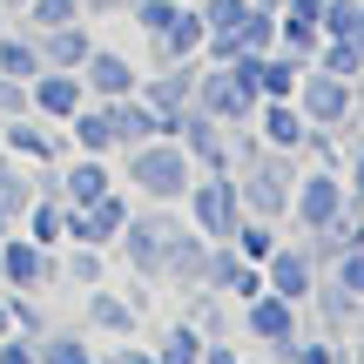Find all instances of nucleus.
<instances>
[{"mask_svg":"<svg viewBox=\"0 0 364 364\" xmlns=\"http://www.w3.org/2000/svg\"><path fill=\"white\" fill-rule=\"evenodd\" d=\"M122 182L142 189L149 203H176L182 209V196H189V182H196V162H189V149H182L176 135H156V142H142V149H122Z\"/></svg>","mask_w":364,"mask_h":364,"instance_id":"nucleus-1","label":"nucleus"},{"mask_svg":"<svg viewBox=\"0 0 364 364\" xmlns=\"http://www.w3.org/2000/svg\"><path fill=\"white\" fill-rule=\"evenodd\" d=\"M182 216H189L196 236L230 243L236 223H243V189H236V169H196L189 196H182Z\"/></svg>","mask_w":364,"mask_h":364,"instance_id":"nucleus-2","label":"nucleus"},{"mask_svg":"<svg viewBox=\"0 0 364 364\" xmlns=\"http://www.w3.org/2000/svg\"><path fill=\"white\" fill-rule=\"evenodd\" d=\"M236 189H243V216L284 223L290 196H297V162H290V149H257V156L236 169Z\"/></svg>","mask_w":364,"mask_h":364,"instance_id":"nucleus-3","label":"nucleus"},{"mask_svg":"<svg viewBox=\"0 0 364 364\" xmlns=\"http://www.w3.org/2000/svg\"><path fill=\"white\" fill-rule=\"evenodd\" d=\"M176 230H182L176 203H149V209H135V216H129V230L115 236V257L129 263L135 277L162 284V263H169V243H176Z\"/></svg>","mask_w":364,"mask_h":364,"instance_id":"nucleus-4","label":"nucleus"},{"mask_svg":"<svg viewBox=\"0 0 364 364\" xmlns=\"http://www.w3.org/2000/svg\"><path fill=\"white\" fill-rule=\"evenodd\" d=\"M0 290H61V250H41L27 230L0 236Z\"/></svg>","mask_w":364,"mask_h":364,"instance_id":"nucleus-5","label":"nucleus"},{"mask_svg":"<svg viewBox=\"0 0 364 364\" xmlns=\"http://www.w3.org/2000/svg\"><path fill=\"white\" fill-rule=\"evenodd\" d=\"M0 149H7V156H21V162H34V169L75 156L68 129H61V122H41V115H7V122H0Z\"/></svg>","mask_w":364,"mask_h":364,"instance_id":"nucleus-6","label":"nucleus"},{"mask_svg":"<svg viewBox=\"0 0 364 364\" xmlns=\"http://www.w3.org/2000/svg\"><path fill=\"white\" fill-rule=\"evenodd\" d=\"M351 209V189H344V176L317 169V176H297V196H290V216H297L304 236H324L331 223Z\"/></svg>","mask_w":364,"mask_h":364,"instance_id":"nucleus-7","label":"nucleus"},{"mask_svg":"<svg viewBox=\"0 0 364 364\" xmlns=\"http://www.w3.org/2000/svg\"><path fill=\"white\" fill-rule=\"evenodd\" d=\"M129 196L122 189H108V196H95V203H81V209H68V243H95V250H115V236L129 230Z\"/></svg>","mask_w":364,"mask_h":364,"instance_id":"nucleus-8","label":"nucleus"},{"mask_svg":"<svg viewBox=\"0 0 364 364\" xmlns=\"http://www.w3.org/2000/svg\"><path fill=\"white\" fill-rule=\"evenodd\" d=\"M290 102L304 108L311 129H344V115H351V81H344V75H324V68H304V81H297Z\"/></svg>","mask_w":364,"mask_h":364,"instance_id":"nucleus-9","label":"nucleus"},{"mask_svg":"<svg viewBox=\"0 0 364 364\" xmlns=\"http://www.w3.org/2000/svg\"><path fill=\"white\" fill-rule=\"evenodd\" d=\"M243 331H250V344H270V358H284L297 344V304L277 297V290H257L243 304Z\"/></svg>","mask_w":364,"mask_h":364,"instance_id":"nucleus-10","label":"nucleus"},{"mask_svg":"<svg viewBox=\"0 0 364 364\" xmlns=\"http://www.w3.org/2000/svg\"><path fill=\"white\" fill-rule=\"evenodd\" d=\"M75 75H81V88H88L95 102H122V95L142 88V68H135L122 48H108V41H95V54L75 68Z\"/></svg>","mask_w":364,"mask_h":364,"instance_id":"nucleus-11","label":"nucleus"},{"mask_svg":"<svg viewBox=\"0 0 364 364\" xmlns=\"http://www.w3.org/2000/svg\"><path fill=\"white\" fill-rule=\"evenodd\" d=\"M81 102H88V88H81L75 68H41L27 81V115H41V122H68Z\"/></svg>","mask_w":364,"mask_h":364,"instance_id":"nucleus-12","label":"nucleus"},{"mask_svg":"<svg viewBox=\"0 0 364 364\" xmlns=\"http://www.w3.org/2000/svg\"><path fill=\"white\" fill-rule=\"evenodd\" d=\"M263 290H277V297H290V304L317 297V257L297 250V243H277L270 257H263Z\"/></svg>","mask_w":364,"mask_h":364,"instance_id":"nucleus-13","label":"nucleus"},{"mask_svg":"<svg viewBox=\"0 0 364 364\" xmlns=\"http://www.w3.org/2000/svg\"><path fill=\"white\" fill-rule=\"evenodd\" d=\"M196 75H203V54H196V61H162V68H149L142 75V102L149 108H162V115H176V108H189L196 102Z\"/></svg>","mask_w":364,"mask_h":364,"instance_id":"nucleus-14","label":"nucleus"},{"mask_svg":"<svg viewBox=\"0 0 364 364\" xmlns=\"http://www.w3.org/2000/svg\"><path fill=\"white\" fill-rule=\"evenodd\" d=\"M216 297H230V304H250L263 290V263H250V257H236L230 243H209V277H203Z\"/></svg>","mask_w":364,"mask_h":364,"instance_id":"nucleus-15","label":"nucleus"},{"mask_svg":"<svg viewBox=\"0 0 364 364\" xmlns=\"http://www.w3.org/2000/svg\"><path fill=\"white\" fill-rule=\"evenodd\" d=\"M203 41H209V27H203V14H196V0H182V14L162 34H149V68H162V61H196L203 54Z\"/></svg>","mask_w":364,"mask_h":364,"instance_id":"nucleus-16","label":"nucleus"},{"mask_svg":"<svg viewBox=\"0 0 364 364\" xmlns=\"http://www.w3.org/2000/svg\"><path fill=\"white\" fill-rule=\"evenodd\" d=\"M176 115H182V108H176ZM176 115L149 108L142 95H122V102H115V156H122V149H142V142H156V135H176Z\"/></svg>","mask_w":364,"mask_h":364,"instance_id":"nucleus-17","label":"nucleus"},{"mask_svg":"<svg viewBox=\"0 0 364 364\" xmlns=\"http://www.w3.org/2000/svg\"><path fill=\"white\" fill-rule=\"evenodd\" d=\"M61 129H68V142H75L81 156H115V102H95L88 95Z\"/></svg>","mask_w":364,"mask_h":364,"instance_id":"nucleus-18","label":"nucleus"},{"mask_svg":"<svg viewBox=\"0 0 364 364\" xmlns=\"http://www.w3.org/2000/svg\"><path fill=\"white\" fill-rule=\"evenodd\" d=\"M203 277H209V236H196L182 223L176 243H169V263H162V284L169 290H203Z\"/></svg>","mask_w":364,"mask_h":364,"instance_id":"nucleus-19","label":"nucleus"},{"mask_svg":"<svg viewBox=\"0 0 364 364\" xmlns=\"http://www.w3.org/2000/svg\"><path fill=\"white\" fill-rule=\"evenodd\" d=\"M81 317H88V331H102V338H135V324H142V311H135L122 290L95 284L88 297H81Z\"/></svg>","mask_w":364,"mask_h":364,"instance_id":"nucleus-20","label":"nucleus"},{"mask_svg":"<svg viewBox=\"0 0 364 364\" xmlns=\"http://www.w3.org/2000/svg\"><path fill=\"white\" fill-rule=\"evenodd\" d=\"M34 41H41V61H48V68H81V61L95 54V41H102V34H95V21H68V27L34 34Z\"/></svg>","mask_w":364,"mask_h":364,"instance_id":"nucleus-21","label":"nucleus"},{"mask_svg":"<svg viewBox=\"0 0 364 364\" xmlns=\"http://www.w3.org/2000/svg\"><path fill=\"white\" fill-rule=\"evenodd\" d=\"M257 135H263V149H290V156H297L311 122H304L297 102H257Z\"/></svg>","mask_w":364,"mask_h":364,"instance_id":"nucleus-22","label":"nucleus"},{"mask_svg":"<svg viewBox=\"0 0 364 364\" xmlns=\"http://www.w3.org/2000/svg\"><path fill=\"white\" fill-rule=\"evenodd\" d=\"M21 230L34 236L41 250H61V243H68V203H61V196H54V189H41L34 203H27V216H21Z\"/></svg>","mask_w":364,"mask_h":364,"instance_id":"nucleus-23","label":"nucleus"},{"mask_svg":"<svg viewBox=\"0 0 364 364\" xmlns=\"http://www.w3.org/2000/svg\"><path fill=\"white\" fill-rule=\"evenodd\" d=\"M41 68H48V61H41V41H34V27H0V75H14V81H34L41 75Z\"/></svg>","mask_w":364,"mask_h":364,"instance_id":"nucleus-24","label":"nucleus"},{"mask_svg":"<svg viewBox=\"0 0 364 364\" xmlns=\"http://www.w3.org/2000/svg\"><path fill=\"white\" fill-rule=\"evenodd\" d=\"M304 68H311V61H297V54L270 48V54L257 61V88H263V102H290V95H297V81H304Z\"/></svg>","mask_w":364,"mask_h":364,"instance_id":"nucleus-25","label":"nucleus"},{"mask_svg":"<svg viewBox=\"0 0 364 364\" xmlns=\"http://www.w3.org/2000/svg\"><path fill=\"white\" fill-rule=\"evenodd\" d=\"M61 284H75V290L108 284V250H95V243H61Z\"/></svg>","mask_w":364,"mask_h":364,"instance_id":"nucleus-26","label":"nucleus"},{"mask_svg":"<svg viewBox=\"0 0 364 364\" xmlns=\"http://www.w3.org/2000/svg\"><path fill=\"white\" fill-rule=\"evenodd\" d=\"M203 331L189 324V317H176V324H162V338H156V358L162 364H203Z\"/></svg>","mask_w":364,"mask_h":364,"instance_id":"nucleus-27","label":"nucleus"},{"mask_svg":"<svg viewBox=\"0 0 364 364\" xmlns=\"http://www.w3.org/2000/svg\"><path fill=\"white\" fill-rule=\"evenodd\" d=\"M34 196H41L34 169H27L21 156H7V149H0V203H7L14 216H27V203H34Z\"/></svg>","mask_w":364,"mask_h":364,"instance_id":"nucleus-28","label":"nucleus"},{"mask_svg":"<svg viewBox=\"0 0 364 364\" xmlns=\"http://www.w3.org/2000/svg\"><path fill=\"white\" fill-rule=\"evenodd\" d=\"M41 364H102V351H95L81 331H41Z\"/></svg>","mask_w":364,"mask_h":364,"instance_id":"nucleus-29","label":"nucleus"},{"mask_svg":"<svg viewBox=\"0 0 364 364\" xmlns=\"http://www.w3.org/2000/svg\"><path fill=\"white\" fill-rule=\"evenodd\" d=\"M68 21H88V14H81V0H27V7H21V27H34V34L68 27Z\"/></svg>","mask_w":364,"mask_h":364,"instance_id":"nucleus-30","label":"nucleus"},{"mask_svg":"<svg viewBox=\"0 0 364 364\" xmlns=\"http://www.w3.org/2000/svg\"><path fill=\"white\" fill-rule=\"evenodd\" d=\"M230 250H236V257H250V263H263V257L277 250V223L243 216V223H236V236H230Z\"/></svg>","mask_w":364,"mask_h":364,"instance_id":"nucleus-31","label":"nucleus"},{"mask_svg":"<svg viewBox=\"0 0 364 364\" xmlns=\"http://www.w3.org/2000/svg\"><path fill=\"white\" fill-rule=\"evenodd\" d=\"M0 297H7V317H14V331H27V338H41V331H48L41 290H0Z\"/></svg>","mask_w":364,"mask_h":364,"instance_id":"nucleus-32","label":"nucleus"},{"mask_svg":"<svg viewBox=\"0 0 364 364\" xmlns=\"http://www.w3.org/2000/svg\"><path fill=\"white\" fill-rule=\"evenodd\" d=\"M196 14H203L209 34H236V27H243V14H250V0H196Z\"/></svg>","mask_w":364,"mask_h":364,"instance_id":"nucleus-33","label":"nucleus"},{"mask_svg":"<svg viewBox=\"0 0 364 364\" xmlns=\"http://www.w3.org/2000/svg\"><path fill=\"white\" fill-rule=\"evenodd\" d=\"M338 290L351 304H364V243H344L338 250Z\"/></svg>","mask_w":364,"mask_h":364,"instance_id":"nucleus-34","label":"nucleus"},{"mask_svg":"<svg viewBox=\"0 0 364 364\" xmlns=\"http://www.w3.org/2000/svg\"><path fill=\"white\" fill-rule=\"evenodd\" d=\"M176 14H182V0H129V21L142 27V34H162Z\"/></svg>","mask_w":364,"mask_h":364,"instance_id":"nucleus-35","label":"nucleus"},{"mask_svg":"<svg viewBox=\"0 0 364 364\" xmlns=\"http://www.w3.org/2000/svg\"><path fill=\"white\" fill-rule=\"evenodd\" d=\"M0 364H41V344L27 338V331H7V338H0Z\"/></svg>","mask_w":364,"mask_h":364,"instance_id":"nucleus-36","label":"nucleus"},{"mask_svg":"<svg viewBox=\"0 0 364 364\" xmlns=\"http://www.w3.org/2000/svg\"><path fill=\"white\" fill-rule=\"evenodd\" d=\"M102 364H162L156 358V344H135V338H115V344H108V358Z\"/></svg>","mask_w":364,"mask_h":364,"instance_id":"nucleus-37","label":"nucleus"},{"mask_svg":"<svg viewBox=\"0 0 364 364\" xmlns=\"http://www.w3.org/2000/svg\"><path fill=\"white\" fill-rule=\"evenodd\" d=\"M284 364H338V351H331V344H290V351H284Z\"/></svg>","mask_w":364,"mask_h":364,"instance_id":"nucleus-38","label":"nucleus"},{"mask_svg":"<svg viewBox=\"0 0 364 364\" xmlns=\"http://www.w3.org/2000/svg\"><path fill=\"white\" fill-rule=\"evenodd\" d=\"M203 364H243V358H236V344H223V338H209V344H203Z\"/></svg>","mask_w":364,"mask_h":364,"instance_id":"nucleus-39","label":"nucleus"},{"mask_svg":"<svg viewBox=\"0 0 364 364\" xmlns=\"http://www.w3.org/2000/svg\"><path fill=\"white\" fill-rule=\"evenodd\" d=\"M81 14H88V21H102V14H122V21H129V0H81Z\"/></svg>","mask_w":364,"mask_h":364,"instance_id":"nucleus-40","label":"nucleus"},{"mask_svg":"<svg viewBox=\"0 0 364 364\" xmlns=\"http://www.w3.org/2000/svg\"><path fill=\"white\" fill-rule=\"evenodd\" d=\"M344 189H351V209H364V149H358V162H351V182H344Z\"/></svg>","mask_w":364,"mask_h":364,"instance_id":"nucleus-41","label":"nucleus"},{"mask_svg":"<svg viewBox=\"0 0 364 364\" xmlns=\"http://www.w3.org/2000/svg\"><path fill=\"white\" fill-rule=\"evenodd\" d=\"M7 230H21V216H14V209L0 203V236H7Z\"/></svg>","mask_w":364,"mask_h":364,"instance_id":"nucleus-42","label":"nucleus"},{"mask_svg":"<svg viewBox=\"0 0 364 364\" xmlns=\"http://www.w3.org/2000/svg\"><path fill=\"white\" fill-rule=\"evenodd\" d=\"M7 331H14V317H7V297H0V338H7Z\"/></svg>","mask_w":364,"mask_h":364,"instance_id":"nucleus-43","label":"nucleus"},{"mask_svg":"<svg viewBox=\"0 0 364 364\" xmlns=\"http://www.w3.org/2000/svg\"><path fill=\"white\" fill-rule=\"evenodd\" d=\"M250 7H270V14H277V7H284V0H250Z\"/></svg>","mask_w":364,"mask_h":364,"instance_id":"nucleus-44","label":"nucleus"},{"mask_svg":"<svg viewBox=\"0 0 364 364\" xmlns=\"http://www.w3.org/2000/svg\"><path fill=\"white\" fill-rule=\"evenodd\" d=\"M0 7H7V14H21V7H27V0H0Z\"/></svg>","mask_w":364,"mask_h":364,"instance_id":"nucleus-45","label":"nucleus"},{"mask_svg":"<svg viewBox=\"0 0 364 364\" xmlns=\"http://www.w3.org/2000/svg\"><path fill=\"white\" fill-rule=\"evenodd\" d=\"M0 27H7V7H0Z\"/></svg>","mask_w":364,"mask_h":364,"instance_id":"nucleus-46","label":"nucleus"}]
</instances>
